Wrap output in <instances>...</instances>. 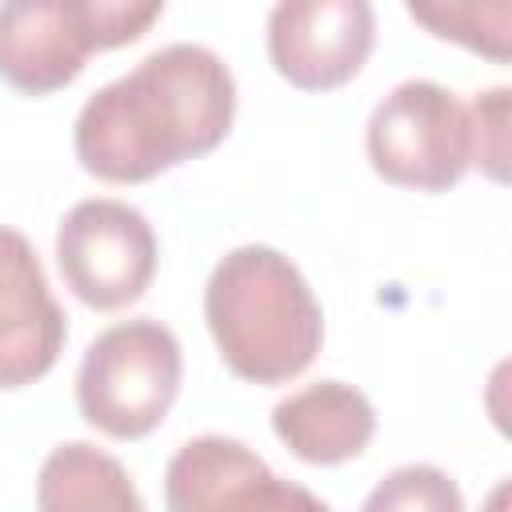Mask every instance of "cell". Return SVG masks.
<instances>
[{
    "instance_id": "obj_5",
    "label": "cell",
    "mask_w": 512,
    "mask_h": 512,
    "mask_svg": "<svg viewBox=\"0 0 512 512\" xmlns=\"http://www.w3.org/2000/svg\"><path fill=\"white\" fill-rule=\"evenodd\" d=\"M368 160L396 188L448 192L472 168L468 104L436 80H400L368 116Z\"/></svg>"
},
{
    "instance_id": "obj_4",
    "label": "cell",
    "mask_w": 512,
    "mask_h": 512,
    "mask_svg": "<svg viewBox=\"0 0 512 512\" xmlns=\"http://www.w3.org/2000/svg\"><path fill=\"white\" fill-rule=\"evenodd\" d=\"M180 376L184 356L168 324L152 316L120 320L84 348L76 404L92 428L116 440H140L168 416Z\"/></svg>"
},
{
    "instance_id": "obj_14",
    "label": "cell",
    "mask_w": 512,
    "mask_h": 512,
    "mask_svg": "<svg viewBox=\"0 0 512 512\" xmlns=\"http://www.w3.org/2000/svg\"><path fill=\"white\" fill-rule=\"evenodd\" d=\"M468 124L472 164L492 180H508V88L476 92V100L468 104Z\"/></svg>"
},
{
    "instance_id": "obj_1",
    "label": "cell",
    "mask_w": 512,
    "mask_h": 512,
    "mask_svg": "<svg viewBox=\"0 0 512 512\" xmlns=\"http://www.w3.org/2000/svg\"><path fill=\"white\" fill-rule=\"evenodd\" d=\"M236 116V80L204 44H164L96 88L72 128L76 160L108 184H144L212 152Z\"/></svg>"
},
{
    "instance_id": "obj_9",
    "label": "cell",
    "mask_w": 512,
    "mask_h": 512,
    "mask_svg": "<svg viewBox=\"0 0 512 512\" xmlns=\"http://www.w3.org/2000/svg\"><path fill=\"white\" fill-rule=\"evenodd\" d=\"M68 340V316L56 304L36 248L24 232L0 224V388H24L52 372Z\"/></svg>"
},
{
    "instance_id": "obj_11",
    "label": "cell",
    "mask_w": 512,
    "mask_h": 512,
    "mask_svg": "<svg viewBox=\"0 0 512 512\" xmlns=\"http://www.w3.org/2000/svg\"><path fill=\"white\" fill-rule=\"evenodd\" d=\"M36 512H148L128 468L88 444H56L36 476Z\"/></svg>"
},
{
    "instance_id": "obj_13",
    "label": "cell",
    "mask_w": 512,
    "mask_h": 512,
    "mask_svg": "<svg viewBox=\"0 0 512 512\" xmlns=\"http://www.w3.org/2000/svg\"><path fill=\"white\" fill-rule=\"evenodd\" d=\"M412 20L436 28V36H448V40H460L476 52H488L496 60L508 56V4H492V8H480V4H408Z\"/></svg>"
},
{
    "instance_id": "obj_3",
    "label": "cell",
    "mask_w": 512,
    "mask_h": 512,
    "mask_svg": "<svg viewBox=\"0 0 512 512\" xmlns=\"http://www.w3.org/2000/svg\"><path fill=\"white\" fill-rule=\"evenodd\" d=\"M160 0H8L0 4V76L24 96H48L84 60L144 36Z\"/></svg>"
},
{
    "instance_id": "obj_12",
    "label": "cell",
    "mask_w": 512,
    "mask_h": 512,
    "mask_svg": "<svg viewBox=\"0 0 512 512\" xmlns=\"http://www.w3.org/2000/svg\"><path fill=\"white\" fill-rule=\"evenodd\" d=\"M360 512H464L460 484L436 464H400L364 496Z\"/></svg>"
},
{
    "instance_id": "obj_8",
    "label": "cell",
    "mask_w": 512,
    "mask_h": 512,
    "mask_svg": "<svg viewBox=\"0 0 512 512\" xmlns=\"http://www.w3.org/2000/svg\"><path fill=\"white\" fill-rule=\"evenodd\" d=\"M372 44L376 12L368 0H280L268 12V56L304 92L348 84Z\"/></svg>"
},
{
    "instance_id": "obj_7",
    "label": "cell",
    "mask_w": 512,
    "mask_h": 512,
    "mask_svg": "<svg viewBox=\"0 0 512 512\" xmlns=\"http://www.w3.org/2000/svg\"><path fill=\"white\" fill-rule=\"evenodd\" d=\"M168 512H332L236 436H192L164 468Z\"/></svg>"
},
{
    "instance_id": "obj_2",
    "label": "cell",
    "mask_w": 512,
    "mask_h": 512,
    "mask_svg": "<svg viewBox=\"0 0 512 512\" xmlns=\"http://www.w3.org/2000/svg\"><path fill=\"white\" fill-rule=\"evenodd\" d=\"M204 320L220 360L248 384L300 376L324 344V312L304 272L268 244L224 252L204 284Z\"/></svg>"
},
{
    "instance_id": "obj_10",
    "label": "cell",
    "mask_w": 512,
    "mask_h": 512,
    "mask_svg": "<svg viewBox=\"0 0 512 512\" xmlns=\"http://www.w3.org/2000/svg\"><path fill=\"white\" fill-rule=\"evenodd\" d=\"M272 432L304 464L356 460L376 436L372 400L344 380H316L272 408Z\"/></svg>"
},
{
    "instance_id": "obj_6",
    "label": "cell",
    "mask_w": 512,
    "mask_h": 512,
    "mask_svg": "<svg viewBox=\"0 0 512 512\" xmlns=\"http://www.w3.org/2000/svg\"><path fill=\"white\" fill-rule=\"evenodd\" d=\"M160 244L148 216L124 200L92 196L64 212L56 264L64 284L96 312H116L144 296L156 276Z\"/></svg>"
}]
</instances>
